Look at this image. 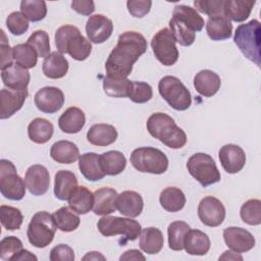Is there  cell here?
I'll return each mask as SVG.
<instances>
[{"instance_id":"obj_1","label":"cell","mask_w":261,"mask_h":261,"mask_svg":"<svg viewBox=\"0 0 261 261\" xmlns=\"http://www.w3.org/2000/svg\"><path fill=\"white\" fill-rule=\"evenodd\" d=\"M147 47V41L142 34L134 31L122 33L105 62L106 76L127 79L133 65L146 52Z\"/></svg>"},{"instance_id":"obj_2","label":"cell","mask_w":261,"mask_h":261,"mask_svg":"<svg viewBox=\"0 0 261 261\" xmlns=\"http://www.w3.org/2000/svg\"><path fill=\"white\" fill-rule=\"evenodd\" d=\"M149 134L171 149H180L187 143L186 133L176 125L174 119L166 113L156 112L150 115L146 123Z\"/></svg>"},{"instance_id":"obj_3","label":"cell","mask_w":261,"mask_h":261,"mask_svg":"<svg viewBox=\"0 0 261 261\" xmlns=\"http://www.w3.org/2000/svg\"><path fill=\"white\" fill-rule=\"evenodd\" d=\"M55 45L61 54H69L77 61L86 60L92 51L91 42L86 39L80 30L71 24H64L55 32Z\"/></svg>"},{"instance_id":"obj_4","label":"cell","mask_w":261,"mask_h":261,"mask_svg":"<svg viewBox=\"0 0 261 261\" xmlns=\"http://www.w3.org/2000/svg\"><path fill=\"white\" fill-rule=\"evenodd\" d=\"M260 22L257 19H252L246 23L240 24L234 33L233 41L241 52L249 60L260 67Z\"/></svg>"},{"instance_id":"obj_5","label":"cell","mask_w":261,"mask_h":261,"mask_svg":"<svg viewBox=\"0 0 261 261\" xmlns=\"http://www.w3.org/2000/svg\"><path fill=\"white\" fill-rule=\"evenodd\" d=\"M132 165L141 172L162 174L168 168V158L154 147H140L135 149L129 157Z\"/></svg>"},{"instance_id":"obj_6","label":"cell","mask_w":261,"mask_h":261,"mask_svg":"<svg viewBox=\"0 0 261 261\" xmlns=\"http://www.w3.org/2000/svg\"><path fill=\"white\" fill-rule=\"evenodd\" d=\"M56 229L53 215L47 211H39L32 217L29 223L27 237L31 245L41 249L51 244Z\"/></svg>"},{"instance_id":"obj_7","label":"cell","mask_w":261,"mask_h":261,"mask_svg":"<svg viewBox=\"0 0 261 261\" xmlns=\"http://www.w3.org/2000/svg\"><path fill=\"white\" fill-rule=\"evenodd\" d=\"M158 91L160 96L174 110H187L192 104L190 91L180 82V80L175 76H163L158 83Z\"/></svg>"},{"instance_id":"obj_8","label":"cell","mask_w":261,"mask_h":261,"mask_svg":"<svg viewBox=\"0 0 261 261\" xmlns=\"http://www.w3.org/2000/svg\"><path fill=\"white\" fill-rule=\"evenodd\" d=\"M98 230L105 237L121 234L124 238L123 244L127 241H135L142 231L141 224L132 218L104 215L98 220Z\"/></svg>"},{"instance_id":"obj_9","label":"cell","mask_w":261,"mask_h":261,"mask_svg":"<svg viewBox=\"0 0 261 261\" xmlns=\"http://www.w3.org/2000/svg\"><path fill=\"white\" fill-rule=\"evenodd\" d=\"M187 168L189 173L204 188L218 182L221 178L215 161L206 153L192 155L187 162Z\"/></svg>"},{"instance_id":"obj_10","label":"cell","mask_w":261,"mask_h":261,"mask_svg":"<svg viewBox=\"0 0 261 261\" xmlns=\"http://www.w3.org/2000/svg\"><path fill=\"white\" fill-rule=\"evenodd\" d=\"M25 182L17 174L14 164L7 160H0V192L6 199L19 201L25 195Z\"/></svg>"},{"instance_id":"obj_11","label":"cell","mask_w":261,"mask_h":261,"mask_svg":"<svg viewBox=\"0 0 261 261\" xmlns=\"http://www.w3.org/2000/svg\"><path fill=\"white\" fill-rule=\"evenodd\" d=\"M169 29L159 30L151 40V47L155 57L165 66L173 65L178 59V50Z\"/></svg>"},{"instance_id":"obj_12","label":"cell","mask_w":261,"mask_h":261,"mask_svg":"<svg viewBox=\"0 0 261 261\" xmlns=\"http://www.w3.org/2000/svg\"><path fill=\"white\" fill-rule=\"evenodd\" d=\"M198 216L201 222L210 227L219 226L225 218V208L215 197H204L198 206Z\"/></svg>"},{"instance_id":"obj_13","label":"cell","mask_w":261,"mask_h":261,"mask_svg":"<svg viewBox=\"0 0 261 261\" xmlns=\"http://www.w3.org/2000/svg\"><path fill=\"white\" fill-rule=\"evenodd\" d=\"M36 107L44 113H55L64 104L63 92L56 87H44L34 97Z\"/></svg>"},{"instance_id":"obj_14","label":"cell","mask_w":261,"mask_h":261,"mask_svg":"<svg viewBox=\"0 0 261 261\" xmlns=\"http://www.w3.org/2000/svg\"><path fill=\"white\" fill-rule=\"evenodd\" d=\"M113 32L112 20L103 14L91 15L86 23V33L90 42L101 44L107 41Z\"/></svg>"},{"instance_id":"obj_15","label":"cell","mask_w":261,"mask_h":261,"mask_svg":"<svg viewBox=\"0 0 261 261\" xmlns=\"http://www.w3.org/2000/svg\"><path fill=\"white\" fill-rule=\"evenodd\" d=\"M223 240L225 245L232 251L245 253L255 246V238L245 228L229 226L223 230Z\"/></svg>"},{"instance_id":"obj_16","label":"cell","mask_w":261,"mask_h":261,"mask_svg":"<svg viewBox=\"0 0 261 261\" xmlns=\"http://www.w3.org/2000/svg\"><path fill=\"white\" fill-rule=\"evenodd\" d=\"M24 182L32 195H44L50 186V174L48 169L41 164H34L30 166L25 171Z\"/></svg>"},{"instance_id":"obj_17","label":"cell","mask_w":261,"mask_h":261,"mask_svg":"<svg viewBox=\"0 0 261 261\" xmlns=\"http://www.w3.org/2000/svg\"><path fill=\"white\" fill-rule=\"evenodd\" d=\"M222 168L227 173H238L246 164L245 151L238 145L226 144L218 152Z\"/></svg>"},{"instance_id":"obj_18","label":"cell","mask_w":261,"mask_h":261,"mask_svg":"<svg viewBox=\"0 0 261 261\" xmlns=\"http://www.w3.org/2000/svg\"><path fill=\"white\" fill-rule=\"evenodd\" d=\"M29 95L28 90H11L3 88L0 91V118L6 119L19 111Z\"/></svg>"},{"instance_id":"obj_19","label":"cell","mask_w":261,"mask_h":261,"mask_svg":"<svg viewBox=\"0 0 261 261\" xmlns=\"http://www.w3.org/2000/svg\"><path fill=\"white\" fill-rule=\"evenodd\" d=\"M1 79L3 85L11 90H28L31 75L28 69L12 63L11 65L1 69Z\"/></svg>"},{"instance_id":"obj_20","label":"cell","mask_w":261,"mask_h":261,"mask_svg":"<svg viewBox=\"0 0 261 261\" xmlns=\"http://www.w3.org/2000/svg\"><path fill=\"white\" fill-rule=\"evenodd\" d=\"M143 208V198L135 191H124L117 196L116 209L126 217H138L142 213Z\"/></svg>"},{"instance_id":"obj_21","label":"cell","mask_w":261,"mask_h":261,"mask_svg":"<svg viewBox=\"0 0 261 261\" xmlns=\"http://www.w3.org/2000/svg\"><path fill=\"white\" fill-rule=\"evenodd\" d=\"M117 192L112 188H100L94 193L93 212L96 215H109L116 210Z\"/></svg>"},{"instance_id":"obj_22","label":"cell","mask_w":261,"mask_h":261,"mask_svg":"<svg viewBox=\"0 0 261 261\" xmlns=\"http://www.w3.org/2000/svg\"><path fill=\"white\" fill-rule=\"evenodd\" d=\"M220 76L210 69H203L194 77V87L196 91L204 97L214 96L220 89Z\"/></svg>"},{"instance_id":"obj_23","label":"cell","mask_w":261,"mask_h":261,"mask_svg":"<svg viewBox=\"0 0 261 261\" xmlns=\"http://www.w3.org/2000/svg\"><path fill=\"white\" fill-rule=\"evenodd\" d=\"M116 128L107 123H97L92 125L87 133V140L90 144L105 147L113 144L117 139Z\"/></svg>"},{"instance_id":"obj_24","label":"cell","mask_w":261,"mask_h":261,"mask_svg":"<svg viewBox=\"0 0 261 261\" xmlns=\"http://www.w3.org/2000/svg\"><path fill=\"white\" fill-rule=\"evenodd\" d=\"M209 237L199 229H190L184 240V249L190 255L203 256L210 250Z\"/></svg>"},{"instance_id":"obj_25","label":"cell","mask_w":261,"mask_h":261,"mask_svg":"<svg viewBox=\"0 0 261 261\" xmlns=\"http://www.w3.org/2000/svg\"><path fill=\"white\" fill-rule=\"evenodd\" d=\"M86 123L84 111L77 107L67 108L58 119L59 128L66 134H76L82 130Z\"/></svg>"},{"instance_id":"obj_26","label":"cell","mask_w":261,"mask_h":261,"mask_svg":"<svg viewBox=\"0 0 261 261\" xmlns=\"http://www.w3.org/2000/svg\"><path fill=\"white\" fill-rule=\"evenodd\" d=\"M51 158L57 163L70 164L80 158V150L77 146L66 140L57 141L51 146L50 149Z\"/></svg>"},{"instance_id":"obj_27","label":"cell","mask_w":261,"mask_h":261,"mask_svg":"<svg viewBox=\"0 0 261 261\" xmlns=\"http://www.w3.org/2000/svg\"><path fill=\"white\" fill-rule=\"evenodd\" d=\"M254 5L252 0H224L223 15L229 20L243 22L250 16Z\"/></svg>"},{"instance_id":"obj_28","label":"cell","mask_w":261,"mask_h":261,"mask_svg":"<svg viewBox=\"0 0 261 261\" xmlns=\"http://www.w3.org/2000/svg\"><path fill=\"white\" fill-rule=\"evenodd\" d=\"M42 69L45 76L49 79H61L68 71V61L60 52L53 51L44 58Z\"/></svg>"},{"instance_id":"obj_29","label":"cell","mask_w":261,"mask_h":261,"mask_svg":"<svg viewBox=\"0 0 261 261\" xmlns=\"http://www.w3.org/2000/svg\"><path fill=\"white\" fill-rule=\"evenodd\" d=\"M77 187L75 174L69 170H59L54 176V195L60 201H67Z\"/></svg>"},{"instance_id":"obj_30","label":"cell","mask_w":261,"mask_h":261,"mask_svg":"<svg viewBox=\"0 0 261 261\" xmlns=\"http://www.w3.org/2000/svg\"><path fill=\"white\" fill-rule=\"evenodd\" d=\"M79 168L84 177L90 181H97L105 176L100 166L99 155L93 152H88L80 156Z\"/></svg>"},{"instance_id":"obj_31","label":"cell","mask_w":261,"mask_h":261,"mask_svg":"<svg viewBox=\"0 0 261 261\" xmlns=\"http://www.w3.org/2000/svg\"><path fill=\"white\" fill-rule=\"evenodd\" d=\"M172 17L185 24L194 33L200 32L204 28V18L195 8L188 5H175Z\"/></svg>"},{"instance_id":"obj_32","label":"cell","mask_w":261,"mask_h":261,"mask_svg":"<svg viewBox=\"0 0 261 261\" xmlns=\"http://www.w3.org/2000/svg\"><path fill=\"white\" fill-rule=\"evenodd\" d=\"M68 206L77 214H87L93 209L94 194L86 187H76L67 199Z\"/></svg>"},{"instance_id":"obj_33","label":"cell","mask_w":261,"mask_h":261,"mask_svg":"<svg viewBox=\"0 0 261 261\" xmlns=\"http://www.w3.org/2000/svg\"><path fill=\"white\" fill-rule=\"evenodd\" d=\"M164 244V239L161 230L157 227H146L140 233L139 246L141 250L147 254L154 255L159 253Z\"/></svg>"},{"instance_id":"obj_34","label":"cell","mask_w":261,"mask_h":261,"mask_svg":"<svg viewBox=\"0 0 261 261\" xmlns=\"http://www.w3.org/2000/svg\"><path fill=\"white\" fill-rule=\"evenodd\" d=\"M208 37L213 41H222L229 39L232 34V24L224 15L209 17L206 23Z\"/></svg>"},{"instance_id":"obj_35","label":"cell","mask_w":261,"mask_h":261,"mask_svg":"<svg viewBox=\"0 0 261 261\" xmlns=\"http://www.w3.org/2000/svg\"><path fill=\"white\" fill-rule=\"evenodd\" d=\"M100 166L105 175H117L121 173L126 166V159L119 151H107L99 155Z\"/></svg>"},{"instance_id":"obj_36","label":"cell","mask_w":261,"mask_h":261,"mask_svg":"<svg viewBox=\"0 0 261 261\" xmlns=\"http://www.w3.org/2000/svg\"><path fill=\"white\" fill-rule=\"evenodd\" d=\"M54 126L45 118L37 117L33 119L28 126V136L36 144H45L53 136Z\"/></svg>"},{"instance_id":"obj_37","label":"cell","mask_w":261,"mask_h":261,"mask_svg":"<svg viewBox=\"0 0 261 261\" xmlns=\"http://www.w3.org/2000/svg\"><path fill=\"white\" fill-rule=\"evenodd\" d=\"M159 202L164 210L168 212H177L185 207L186 196L180 189L167 187L160 193Z\"/></svg>"},{"instance_id":"obj_38","label":"cell","mask_w":261,"mask_h":261,"mask_svg":"<svg viewBox=\"0 0 261 261\" xmlns=\"http://www.w3.org/2000/svg\"><path fill=\"white\" fill-rule=\"evenodd\" d=\"M52 215L56 227L64 232L75 230L81 223L80 216L69 207L63 206L56 210Z\"/></svg>"},{"instance_id":"obj_39","label":"cell","mask_w":261,"mask_h":261,"mask_svg":"<svg viewBox=\"0 0 261 261\" xmlns=\"http://www.w3.org/2000/svg\"><path fill=\"white\" fill-rule=\"evenodd\" d=\"M133 87V81L128 79H111L105 76L103 80L104 92L113 98H123L129 97Z\"/></svg>"},{"instance_id":"obj_40","label":"cell","mask_w":261,"mask_h":261,"mask_svg":"<svg viewBox=\"0 0 261 261\" xmlns=\"http://www.w3.org/2000/svg\"><path fill=\"white\" fill-rule=\"evenodd\" d=\"M12 52L13 59L17 65L25 69H30L36 66L39 56L35 49L28 43L15 45L12 47Z\"/></svg>"},{"instance_id":"obj_41","label":"cell","mask_w":261,"mask_h":261,"mask_svg":"<svg viewBox=\"0 0 261 261\" xmlns=\"http://www.w3.org/2000/svg\"><path fill=\"white\" fill-rule=\"evenodd\" d=\"M191 229L190 225L185 221H173L168 225V246L173 251H181L184 249V240L187 232Z\"/></svg>"},{"instance_id":"obj_42","label":"cell","mask_w":261,"mask_h":261,"mask_svg":"<svg viewBox=\"0 0 261 261\" xmlns=\"http://www.w3.org/2000/svg\"><path fill=\"white\" fill-rule=\"evenodd\" d=\"M20 12L29 20L37 22L45 18L47 5L43 0H22L20 2Z\"/></svg>"},{"instance_id":"obj_43","label":"cell","mask_w":261,"mask_h":261,"mask_svg":"<svg viewBox=\"0 0 261 261\" xmlns=\"http://www.w3.org/2000/svg\"><path fill=\"white\" fill-rule=\"evenodd\" d=\"M0 220L4 228H6L7 230H15L20 228L23 221V216L18 208L7 205H1Z\"/></svg>"},{"instance_id":"obj_44","label":"cell","mask_w":261,"mask_h":261,"mask_svg":"<svg viewBox=\"0 0 261 261\" xmlns=\"http://www.w3.org/2000/svg\"><path fill=\"white\" fill-rule=\"evenodd\" d=\"M240 216L249 225H259L261 223V201L258 199L246 201L241 207Z\"/></svg>"},{"instance_id":"obj_45","label":"cell","mask_w":261,"mask_h":261,"mask_svg":"<svg viewBox=\"0 0 261 261\" xmlns=\"http://www.w3.org/2000/svg\"><path fill=\"white\" fill-rule=\"evenodd\" d=\"M169 28L175 42H177L179 45L188 47L194 43L195 33L175 18L171 17L169 20Z\"/></svg>"},{"instance_id":"obj_46","label":"cell","mask_w":261,"mask_h":261,"mask_svg":"<svg viewBox=\"0 0 261 261\" xmlns=\"http://www.w3.org/2000/svg\"><path fill=\"white\" fill-rule=\"evenodd\" d=\"M27 43L32 46L39 57L46 58L50 54V39L48 33L43 30L34 32L28 39Z\"/></svg>"},{"instance_id":"obj_47","label":"cell","mask_w":261,"mask_h":261,"mask_svg":"<svg viewBox=\"0 0 261 261\" xmlns=\"http://www.w3.org/2000/svg\"><path fill=\"white\" fill-rule=\"evenodd\" d=\"M6 27L12 35L21 36L29 29V19L21 12L14 11L7 16Z\"/></svg>"},{"instance_id":"obj_48","label":"cell","mask_w":261,"mask_h":261,"mask_svg":"<svg viewBox=\"0 0 261 261\" xmlns=\"http://www.w3.org/2000/svg\"><path fill=\"white\" fill-rule=\"evenodd\" d=\"M22 250V242L14 237H5L0 242V258L3 261H10L11 257Z\"/></svg>"},{"instance_id":"obj_49","label":"cell","mask_w":261,"mask_h":261,"mask_svg":"<svg viewBox=\"0 0 261 261\" xmlns=\"http://www.w3.org/2000/svg\"><path fill=\"white\" fill-rule=\"evenodd\" d=\"M152 96H153V91H152V87L149 84L145 82L133 81V87L128 97L133 102L143 104L150 101Z\"/></svg>"},{"instance_id":"obj_50","label":"cell","mask_w":261,"mask_h":261,"mask_svg":"<svg viewBox=\"0 0 261 261\" xmlns=\"http://www.w3.org/2000/svg\"><path fill=\"white\" fill-rule=\"evenodd\" d=\"M224 0H196L194 6L197 11L207 14L209 17L223 15Z\"/></svg>"},{"instance_id":"obj_51","label":"cell","mask_w":261,"mask_h":261,"mask_svg":"<svg viewBox=\"0 0 261 261\" xmlns=\"http://www.w3.org/2000/svg\"><path fill=\"white\" fill-rule=\"evenodd\" d=\"M152 6V1L150 0H128L126 2V7L128 12L134 17H143L149 13Z\"/></svg>"},{"instance_id":"obj_52","label":"cell","mask_w":261,"mask_h":261,"mask_svg":"<svg viewBox=\"0 0 261 261\" xmlns=\"http://www.w3.org/2000/svg\"><path fill=\"white\" fill-rule=\"evenodd\" d=\"M74 258L73 250L65 244H59L50 251L51 261H73Z\"/></svg>"},{"instance_id":"obj_53","label":"cell","mask_w":261,"mask_h":261,"mask_svg":"<svg viewBox=\"0 0 261 261\" xmlns=\"http://www.w3.org/2000/svg\"><path fill=\"white\" fill-rule=\"evenodd\" d=\"M0 50H1V69L9 66L12 64L13 60V52L12 48H10L6 36L1 30V42H0Z\"/></svg>"},{"instance_id":"obj_54","label":"cell","mask_w":261,"mask_h":261,"mask_svg":"<svg viewBox=\"0 0 261 261\" xmlns=\"http://www.w3.org/2000/svg\"><path fill=\"white\" fill-rule=\"evenodd\" d=\"M71 8L82 15H91L95 10V4L92 0H73Z\"/></svg>"},{"instance_id":"obj_55","label":"cell","mask_w":261,"mask_h":261,"mask_svg":"<svg viewBox=\"0 0 261 261\" xmlns=\"http://www.w3.org/2000/svg\"><path fill=\"white\" fill-rule=\"evenodd\" d=\"M37 261L38 258L33 253H31L29 250H20L18 253L13 255L10 259V261Z\"/></svg>"},{"instance_id":"obj_56","label":"cell","mask_w":261,"mask_h":261,"mask_svg":"<svg viewBox=\"0 0 261 261\" xmlns=\"http://www.w3.org/2000/svg\"><path fill=\"white\" fill-rule=\"evenodd\" d=\"M145 256L136 249H132V250H127L125 251L119 258L120 261L122 260H145Z\"/></svg>"},{"instance_id":"obj_57","label":"cell","mask_w":261,"mask_h":261,"mask_svg":"<svg viewBox=\"0 0 261 261\" xmlns=\"http://www.w3.org/2000/svg\"><path fill=\"white\" fill-rule=\"evenodd\" d=\"M218 259L219 260H243V257L240 255V253L229 250V251H224L223 254Z\"/></svg>"},{"instance_id":"obj_58","label":"cell","mask_w":261,"mask_h":261,"mask_svg":"<svg viewBox=\"0 0 261 261\" xmlns=\"http://www.w3.org/2000/svg\"><path fill=\"white\" fill-rule=\"evenodd\" d=\"M106 258L99 252H96V251H92V252H89L87 253L84 257H83V260H105Z\"/></svg>"}]
</instances>
